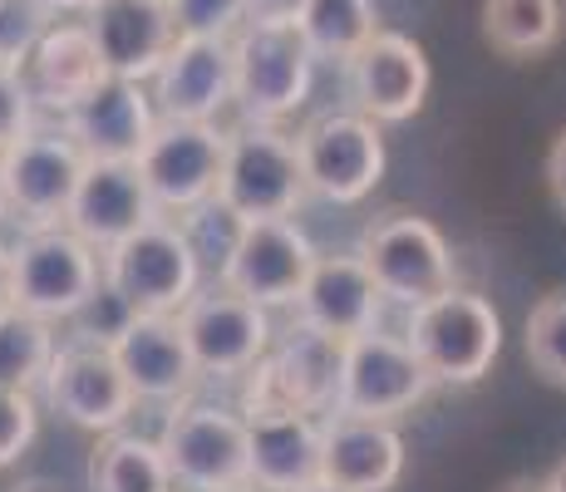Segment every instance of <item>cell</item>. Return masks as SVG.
Returning a JSON list of instances; mask_svg holds the SVG:
<instances>
[{"label":"cell","mask_w":566,"mask_h":492,"mask_svg":"<svg viewBox=\"0 0 566 492\" xmlns=\"http://www.w3.org/2000/svg\"><path fill=\"white\" fill-rule=\"evenodd\" d=\"M405 341L423 359L433 385H478L503 355V315L488 295L449 286L433 301L413 305Z\"/></svg>","instance_id":"obj_1"},{"label":"cell","mask_w":566,"mask_h":492,"mask_svg":"<svg viewBox=\"0 0 566 492\" xmlns=\"http://www.w3.org/2000/svg\"><path fill=\"white\" fill-rule=\"evenodd\" d=\"M315 54L296 25L247 20L232 35V104L247 124H281L311 98Z\"/></svg>","instance_id":"obj_2"},{"label":"cell","mask_w":566,"mask_h":492,"mask_svg":"<svg viewBox=\"0 0 566 492\" xmlns=\"http://www.w3.org/2000/svg\"><path fill=\"white\" fill-rule=\"evenodd\" d=\"M104 281L138 315H172L198 295L202 261L178 222L154 217L134 237H124L118 247L104 251Z\"/></svg>","instance_id":"obj_3"},{"label":"cell","mask_w":566,"mask_h":492,"mask_svg":"<svg viewBox=\"0 0 566 492\" xmlns=\"http://www.w3.org/2000/svg\"><path fill=\"white\" fill-rule=\"evenodd\" d=\"M217 197L232 207L242 222H271V217H296L306 202V172H301L296 138L276 124H242L227 134V163Z\"/></svg>","instance_id":"obj_4"},{"label":"cell","mask_w":566,"mask_h":492,"mask_svg":"<svg viewBox=\"0 0 566 492\" xmlns=\"http://www.w3.org/2000/svg\"><path fill=\"white\" fill-rule=\"evenodd\" d=\"M433 389V375L399 335H355L340 355V389H335V414L340 419H375L395 423L409 409H419Z\"/></svg>","instance_id":"obj_5"},{"label":"cell","mask_w":566,"mask_h":492,"mask_svg":"<svg viewBox=\"0 0 566 492\" xmlns=\"http://www.w3.org/2000/svg\"><path fill=\"white\" fill-rule=\"evenodd\" d=\"M301 172H306V192L325 197L335 207L365 202L385 178V134L375 118L340 108V114H315L296 134Z\"/></svg>","instance_id":"obj_6"},{"label":"cell","mask_w":566,"mask_h":492,"mask_svg":"<svg viewBox=\"0 0 566 492\" xmlns=\"http://www.w3.org/2000/svg\"><path fill=\"white\" fill-rule=\"evenodd\" d=\"M158 448L172 468V483L188 492H227L252 483L247 419L217 409V404H172Z\"/></svg>","instance_id":"obj_7"},{"label":"cell","mask_w":566,"mask_h":492,"mask_svg":"<svg viewBox=\"0 0 566 492\" xmlns=\"http://www.w3.org/2000/svg\"><path fill=\"white\" fill-rule=\"evenodd\" d=\"M355 257L369 266V276L385 291V301H399V305H409V311L453 286V251L443 242L439 227L419 212L375 217V222L365 227Z\"/></svg>","instance_id":"obj_8"},{"label":"cell","mask_w":566,"mask_h":492,"mask_svg":"<svg viewBox=\"0 0 566 492\" xmlns=\"http://www.w3.org/2000/svg\"><path fill=\"white\" fill-rule=\"evenodd\" d=\"M10 257H15V311H30L50 325L70 321L104 286V257L70 227L25 232Z\"/></svg>","instance_id":"obj_9"},{"label":"cell","mask_w":566,"mask_h":492,"mask_svg":"<svg viewBox=\"0 0 566 492\" xmlns=\"http://www.w3.org/2000/svg\"><path fill=\"white\" fill-rule=\"evenodd\" d=\"M227 163V134L217 124H188V118H158L154 138L138 153L158 217H188L192 207L212 202Z\"/></svg>","instance_id":"obj_10"},{"label":"cell","mask_w":566,"mask_h":492,"mask_svg":"<svg viewBox=\"0 0 566 492\" xmlns=\"http://www.w3.org/2000/svg\"><path fill=\"white\" fill-rule=\"evenodd\" d=\"M84 168H90V158H84V148L70 134H50V128L25 134L10 153H0V178H6L10 212L30 232L64 227Z\"/></svg>","instance_id":"obj_11"},{"label":"cell","mask_w":566,"mask_h":492,"mask_svg":"<svg viewBox=\"0 0 566 492\" xmlns=\"http://www.w3.org/2000/svg\"><path fill=\"white\" fill-rule=\"evenodd\" d=\"M315 261H321V251L311 247V237L291 217H271V222L242 227V237H237L227 266L217 271V281L227 291L256 301L261 311H271V305H296Z\"/></svg>","instance_id":"obj_12"},{"label":"cell","mask_w":566,"mask_h":492,"mask_svg":"<svg viewBox=\"0 0 566 492\" xmlns=\"http://www.w3.org/2000/svg\"><path fill=\"white\" fill-rule=\"evenodd\" d=\"M178 325H182V335H188V349H192V359H198V369L202 375H217V379H237V375H247V369H256L271 345L266 311L227 286L198 291L178 311Z\"/></svg>","instance_id":"obj_13"},{"label":"cell","mask_w":566,"mask_h":492,"mask_svg":"<svg viewBox=\"0 0 566 492\" xmlns=\"http://www.w3.org/2000/svg\"><path fill=\"white\" fill-rule=\"evenodd\" d=\"M45 399L60 419L90 433H118L138 409V394L104 345H60L45 375Z\"/></svg>","instance_id":"obj_14"},{"label":"cell","mask_w":566,"mask_h":492,"mask_svg":"<svg viewBox=\"0 0 566 492\" xmlns=\"http://www.w3.org/2000/svg\"><path fill=\"white\" fill-rule=\"evenodd\" d=\"M345 94L355 114L385 124H405L429 98V54L399 30H379L369 45L345 64Z\"/></svg>","instance_id":"obj_15"},{"label":"cell","mask_w":566,"mask_h":492,"mask_svg":"<svg viewBox=\"0 0 566 492\" xmlns=\"http://www.w3.org/2000/svg\"><path fill=\"white\" fill-rule=\"evenodd\" d=\"M84 30H90L104 70L138 84L154 80L178 45L168 0H94L84 10Z\"/></svg>","instance_id":"obj_16"},{"label":"cell","mask_w":566,"mask_h":492,"mask_svg":"<svg viewBox=\"0 0 566 492\" xmlns=\"http://www.w3.org/2000/svg\"><path fill=\"white\" fill-rule=\"evenodd\" d=\"M154 217H158V207H154V192H148L144 172H138V163L90 158L64 227H70L74 237H84L94 251H108L124 242V237H134L138 227H148Z\"/></svg>","instance_id":"obj_17"},{"label":"cell","mask_w":566,"mask_h":492,"mask_svg":"<svg viewBox=\"0 0 566 492\" xmlns=\"http://www.w3.org/2000/svg\"><path fill=\"white\" fill-rule=\"evenodd\" d=\"M154 128H158L154 94L138 80H118V74H104V80L64 114V134L84 148V158L138 163V153L154 138Z\"/></svg>","instance_id":"obj_18"},{"label":"cell","mask_w":566,"mask_h":492,"mask_svg":"<svg viewBox=\"0 0 566 492\" xmlns=\"http://www.w3.org/2000/svg\"><path fill=\"white\" fill-rule=\"evenodd\" d=\"M379 305L385 291L375 286L369 266L360 257H321L306 281V291L296 295V321L301 331H315L325 341H355L379 325Z\"/></svg>","instance_id":"obj_19"},{"label":"cell","mask_w":566,"mask_h":492,"mask_svg":"<svg viewBox=\"0 0 566 492\" xmlns=\"http://www.w3.org/2000/svg\"><path fill=\"white\" fill-rule=\"evenodd\" d=\"M340 341H325L315 331H296L266 365H256L252 379V414L256 409H296L315 414L331 404L335 409V389H340Z\"/></svg>","instance_id":"obj_20"},{"label":"cell","mask_w":566,"mask_h":492,"mask_svg":"<svg viewBox=\"0 0 566 492\" xmlns=\"http://www.w3.org/2000/svg\"><path fill=\"white\" fill-rule=\"evenodd\" d=\"M114 359L148 404H182L202 379L188 335L172 315H134V325L114 341Z\"/></svg>","instance_id":"obj_21"},{"label":"cell","mask_w":566,"mask_h":492,"mask_svg":"<svg viewBox=\"0 0 566 492\" xmlns=\"http://www.w3.org/2000/svg\"><path fill=\"white\" fill-rule=\"evenodd\" d=\"M222 104H232V40H178L154 74L158 118L212 124Z\"/></svg>","instance_id":"obj_22"},{"label":"cell","mask_w":566,"mask_h":492,"mask_svg":"<svg viewBox=\"0 0 566 492\" xmlns=\"http://www.w3.org/2000/svg\"><path fill=\"white\" fill-rule=\"evenodd\" d=\"M405 473V439L395 423L340 419L321 429V478L345 492H389Z\"/></svg>","instance_id":"obj_23"},{"label":"cell","mask_w":566,"mask_h":492,"mask_svg":"<svg viewBox=\"0 0 566 492\" xmlns=\"http://www.w3.org/2000/svg\"><path fill=\"white\" fill-rule=\"evenodd\" d=\"M247 443H252V488L301 492L321 483V429L311 414L256 409L247 419Z\"/></svg>","instance_id":"obj_24"},{"label":"cell","mask_w":566,"mask_h":492,"mask_svg":"<svg viewBox=\"0 0 566 492\" xmlns=\"http://www.w3.org/2000/svg\"><path fill=\"white\" fill-rule=\"evenodd\" d=\"M104 74L108 70H104L99 50H94L90 30L60 25V20H54V25L45 30V40L30 50V60L20 64V80H25L30 98H35L40 108H60V118L70 114V108L104 80Z\"/></svg>","instance_id":"obj_25"},{"label":"cell","mask_w":566,"mask_h":492,"mask_svg":"<svg viewBox=\"0 0 566 492\" xmlns=\"http://www.w3.org/2000/svg\"><path fill=\"white\" fill-rule=\"evenodd\" d=\"M296 30L306 35L315 64L331 60L345 70L379 35V6L375 0H306Z\"/></svg>","instance_id":"obj_26"},{"label":"cell","mask_w":566,"mask_h":492,"mask_svg":"<svg viewBox=\"0 0 566 492\" xmlns=\"http://www.w3.org/2000/svg\"><path fill=\"white\" fill-rule=\"evenodd\" d=\"M90 488L94 492H178L163 448L154 439H138V433H108L94 448Z\"/></svg>","instance_id":"obj_27"},{"label":"cell","mask_w":566,"mask_h":492,"mask_svg":"<svg viewBox=\"0 0 566 492\" xmlns=\"http://www.w3.org/2000/svg\"><path fill=\"white\" fill-rule=\"evenodd\" d=\"M483 40L507 60L547 54L562 40V0H483Z\"/></svg>","instance_id":"obj_28"},{"label":"cell","mask_w":566,"mask_h":492,"mask_svg":"<svg viewBox=\"0 0 566 492\" xmlns=\"http://www.w3.org/2000/svg\"><path fill=\"white\" fill-rule=\"evenodd\" d=\"M54 325L30 311H0V389H35L45 385L54 365Z\"/></svg>","instance_id":"obj_29"},{"label":"cell","mask_w":566,"mask_h":492,"mask_svg":"<svg viewBox=\"0 0 566 492\" xmlns=\"http://www.w3.org/2000/svg\"><path fill=\"white\" fill-rule=\"evenodd\" d=\"M527 359L547 385L566 389V295H542L527 315Z\"/></svg>","instance_id":"obj_30"},{"label":"cell","mask_w":566,"mask_h":492,"mask_svg":"<svg viewBox=\"0 0 566 492\" xmlns=\"http://www.w3.org/2000/svg\"><path fill=\"white\" fill-rule=\"evenodd\" d=\"M178 227H182V232H188V242H192V251H198V261H202V266H217V271H222L247 222L232 212V207L222 202V197H212V202L192 207V212L182 217Z\"/></svg>","instance_id":"obj_31"},{"label":"cell","mask_w":566,"mask_h":492,"mask_svg":"<svg viewBox=\"0 0 566 492\" xmlns=\"http://www.w3.org/2000/svg\"><path fill=\"white\" fill-rule=\"evenodd\" d=\"M178 40H232L252 20L247 0H168Z\"/></svg>","instance_id":"obj_32"},{"label":"cell","mask_w":566,"mask_h":492,"mask_svg":"<svg viewBox=\"0 0 566 492\" xmlns=\"http://www.w3.org/2000/svg\"><path fill=\"white\" fill-rule=\"evenodd\" d=\"M134 315H138L134 305H128L124 295H118V291L104 281V286L70 315V325H74V341H80V345H104V349H114L118 335L134 325Z\"/></svg>","instance_id":"obj_33"},{"label":"cell","mask_w":566,"mask_h":492,"mask_svg":"<svg viewBox=\"0 0 566 492\" xmlns=\"http://www.w3.org/2000/svg\"><path fill=\"white\" fill-rule=\"evenodd\" d=\"M54 15L40 0H0V64H25L30 50L45 40Z\"/></svg>","instance_id":"obj_34"},{"label":"cell","mask_w":566,"mask_h":492,"mask_svg":"<svg viewBox=\"0 0 566 492\" xmlns=\"http://www.w3.org/2000/svg\"><path fill=\"white\" fill-rule=\"evenodd\" d=\"M40 433V414H35V399L25 389H0V468L20 463L30 443Z\"/></svg>","instance_id":"obj_35"},{"label":"cell","mask_w":566,"mask_h":492,"mask_svg":"<svg viewBox=\"0 0 566 492\" xmlns=\"http://www.w3.org/2000/svg\"><path fill=\"white\" fill-rule=\"evenodd\" d=\"M25 134H35V98L15 64H0V153H10Z\"/></svg>","instance_id":"obj_36"},{"label":"cell","mask_w":566,"mask_h":492,"mask_svg":"<svg viewBox=\"0 0 566 492\" xmlns=\"http://www.w3.org/2000/svg\"><path fill=\"white\" fill-rule=\"evenodd\" d=\"M252 6V20H281V25H296L306 0H247Z\"/></svg>","instance_id":"obj_37"},{"label":"cell","mask_w":566,"mask_h":492,"mask_svg":"<svg viewBox=\"0 0 566 492\" xmlns=\"http://www.w3.org/2000/svg\"><path fill=\"white\" fill-rule=\"evenodd\" d=\"M547 182H552V197H557L562 212H566V128L557 134V144H552V153H547Z\"/></svg>","instance_id":"obj_38"},{"label":"cell","mask_w":566,"mask_h":492,"mask_svg":"<svg viewBox=\"0 0 566 492\" xmlns=\"http://www.w3.org/2000/svg\"><path fill=\"white\" fill-rule=\"evenodd\" d=\"M15 305V257H10V247H0V311H10Z\"/></svg>","instance_id":"obj_39"},{"label":"cell","mask_w":566,"mask_h":492,"mask_svg":"<svg viewBox=\"0 0 566 492\" xmlns=\"http://www.w3.org/2000/svg\"><path fill=\"white\" fill-rule=\"evenodd\" d=\"M40 6H45L50 15H84L94 0H40Z\"/></svg>","instance_id":"obj_40"},{"label":"cell","mask_w":566,"mask_h":492,"mask_svg":"<svg viewBox=\"0 0 566 492\" xmlns=\"http://www.w3.org/2000/svg\"><path fill=\"white\" fill-rule=\"evenodd\" d=\"M547 492H566V463L552 468V478H547Z\"/></svg>","instance_id":"obj_41"},{"label":"cell","mask_w":566,"mask_h":492,"mask_svg":"<svg viewBox=\"0 0 566 492\" xmlns=\"http://www.w3.org/2000/svg\"><path fill=\"white\" fill-rule=\"evenodd\" d=\"M301 492H345V488H335V483H325V478H321V483H311V488H301Z\"/></svg>","instance_id":"obj_42"},{"label":"cell","mask_w":566,"mask_h":492,"mask_svg":"<svg viewBox=\"0 0 566 492\" xmlns=\"http://www.w3.org/2000/svg\"><path fill=\"white\" fill-rule=\"evenodd\" d=\"M507 492H547V483H517V488H507Z\"/></svg>","instance_id":"obj_43"},{"label":"cell","mask_w":566,"mask_h":492,"mask_svg":"<svg viewBox=\"0 0 566 492\" xmlns=\"http://www.w3.org/2000/svg\"><path fill=\"white\" fill-rule=\"evenodd\" d=\"M15 492H54V488H45V483H25V488H15Z\"/></svg>","instance_id":"obj_44"},{"label":"cell","mask_w":566,"mask_h":492,"mask_svg":"<svg viewBox=\"0 0 566 492\" xmlns=\"http://www.w3.org/2000/svg\"><path fill=\"white\" fill-rule=\"evenodd\" d=\"M10 212V202H6V178H0V217Z\"/></svg>","instance_id":"obj_45"},{"label":"cell","mask_w":566,"mask_h":492,"mask_svg":"<svg viewBox=\"0 0 566 492\" xmlns=\"http://www.w3.org/2000/svg\"><path fill=\"white\" fill-rule=\"evenodd\" d=\"M227 492H261V488H252V483H247V488H227Z\"/></svg>","instance_id":"obj_46"}]
</instances>
